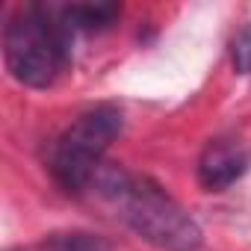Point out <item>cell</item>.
Instances as JSON below:
<instances>
[{"instance_id":"cell-4","label":"cell","mask_w":251,"mask_h":251,"mask_svg":"<svg viewBox=\"0 0 251 251\" xmlns=\"http://www.w3.org/2000/svg\"><path fill=\"white\" fill-rule=\"evenodd\" d=\"M248 163H251V154L245 145L233 139H216L204 148L198 160V183L210 192H222L245 175Z\"/></svg>"},{"instance_id":"cell-2","label":"cell","mask_w":251,"mask_h":251,"mask_svg":"<svg viewBox=\"0 0 251 251\" xmlns=\"http://www.w3.org/2000/svg\"><path fill=\"white\" fill-rule=\"evenodd\" d=\"M3 59L18 83L53 86L68 65V27L42 6L18 9L3 30Z\"/></svg>"},{"instance_id":"cell-6","label":"cell","mask_w":251,"mask_h":251,"mask_svg":"<svg viewBox=\"0 0 251 251\" xmlns=\"http://www.w3.org/2000/svg\"><path fill=\"white\" fill-rule=\"evenodd\" d=\"M39 251H112L109 242L98 233H86V230H65V233H50Z\"/></svg>"},{"instance_id":"cell-5","label":"cell","mask_w":251,"mask_h":251,"mask_svg":"<svg viewBox=\"0 0 251 251\" xmlns=\"http://www.w3.org/2000/svg\"><path fill=\"white\" fill-rule=\"evenodd\" d=\"M118 15L121 9L115 3H77V6H65L59 18L68 30H103Z\"/></svg>"},{"instance_id":"cell-3","label":"cell","mask_w":251,"mask_h":251,"mask_svg":"<svg viewBox=\"0 0 251 251\" xmlns=\"http://www.w3.org/2000/svg\"><path fill=\"white\" fill-rule=\"evenodd\" d=\"M121 133V112L112 103H100L77 115L71 127L50 145L48 169L56 183L68 192H83L95 183L98 172L103 169L100 160L112 139Z\"/></svg>"},{"instance_id":"cell-7","label":"cell","mask_w":251,"mask_h":251,"mask_svg":"<svg viewBox=\"0 0 251 251\" xmlns=\"http://www.w3.org/2000/svg\"><path fill=\"white\" fill-rule=\"evenodd\" d=\"M230 53H233V65H236L242 74H251V27L242 30V33L233 39Z\"/></svg>"},{"instance_id":"cell-1","label":"cell","mask_w":251,"mask_h":251,"mask_svg":"<svg viewBox=\"0 0 251 251\" xmlns=\"http://www.w3.org/2000/svg\"><path fill=\"white\" fill-rule=\"evenodd\" d=\"M92 186L145 242L163 251H195L201 245V227L195 219L151 177L109 166L98 172Z\"/></svg>"}]
</instances>
